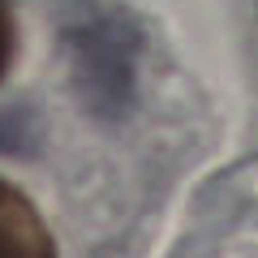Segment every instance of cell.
Masks as SVG:
<instances>
[{"instance_id": "obj_1", "label": "cell", "mask_w": 258, "mask_h": 258, "mask_svg": "<svg viewBox=\"0 0 258 258\" xmlns=\"http://www.w3.org/2000/svg\"><path fill=\"white\" fill-rule=\"evenodd\" d=\"M74 86L95 116H120L134 103L138 30L112 9H95L69 26Z\"/></svg>"}, {"instance_id": "obj_3", "label": "cell", "mask_w": 258, "mask_h": 258, "mask_svg": "<svg viewBox=\"0 0 258 258\" xmlns=\"http://www.w3.org/2000/svg\"><path fill=\"white\" fill-rule=\"evenodd\" d=\"M13 43H18V26H13V9L9 0H0V78L13 64Z\"/></svg>"}, {"instance_id": "obj_2", "label": "cell", "mask_w": 258, "mask_h": 258, "mask_svg": "<svg viewBox=\"0 0 258 258\" xmlns=\"http://www.w3.org/2000/svg\"><path fill=\"white\" fill-rule=\"evenodd\" d=\"M0 258H56L47 220L9 181H0Z\"/></svg>"}]
</instances>
